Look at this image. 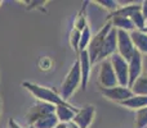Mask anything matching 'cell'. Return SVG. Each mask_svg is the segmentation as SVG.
<instances>
[{
    "mask_svg": "<svg viewBox=\"0 0 147 128\" xmlns=\"http://www.w3.org/2000/svg\"><path fill=\"white\" fill-rule=\"evenodd\" d=\"M22 87H25L31 95H34L38 101H41V103H47V104H52V105L57 106L61 105V104H65L66 101L59 96L58 92H56L52 88H48L45 86H40L38 83H32L28 82V81H25L22 83Z\"/></svg>",
    "mask_w": 147,
    "mask_h": 128,
    "instance_id": "1",
    "label": "cell"
},
{
    "mask_svg": "<svg viewBox=\"0 0 147 128\" xmlns=\"http://www.w3.org/2000/svg\"><path fill=\"white\" fill-rule=\"evenodd\" d=\"M81 85V74H80V65H79V60L76 59L71 65L70 70L67 72L66 77H65L63 82L59 88V96L63 99L65 101H67L70 97L75 94V91L78 90V87H80Z\"/></svg>",
    "mask_w": 147,
    "mask_h": 128,
    "instance_id": "2",
    "label": "cell"
},
{
    "mask_svg": "<svg viewBox=\"0 0 147 128\" xmlns=\"http://www.w3.org/2000/svg\"><path fill=\"white\" fill-rule=\"evenodd\" d=\"M111 27H112L111 22H110V21H106L103 27L92 37L90 44H89L88 49H86L92 65H94L96 63L99 62V56H101V51H102V48H103L105 38H106V35L109 33V31L111 30Z\"/></svg>",
    "mask_w": 147,
    "mask_h": 128,
    "instance_id": "3",
    "label": "cell"
},
{
    "mask_svg": "<svg viewBox=\"0 0 147 128\" xmlns=\"http://www.w3.org/2000/svg\"><path fill=\"white\" fill-rule=\"evenodd\" d=\"M110 62L114 68L115 76L117 80V85L124 86V87H129V67H128V62L125 60L123 56H120L117 53L110 56Z\"/></svg>",
    "mask_w": 147,
    "mask_h": 128,
    "instance_id": "4",
    "label": "cell"
},
{
    "mask_svg": "<svg viewBox=\"0 0 147 128\" xmlns=\"http://www.w3.org/2000/svg\"><path fill=\"white\" fill-rule=\"evenodd\" d=\"M98 81L102 88H109L117 86V80L115 76L114 68L111 65L110 59H105L99 63V72H98Z\"/></svg>",
    "mask_w": 147,
    "mask_h": 128,
    "instance_id": "5",
    "label": "cell"
},
{
    "mask_svg": "<svg viewBox=\"0 0 147 128\" xmlns=\"http://www.w3.org/2000/svg\"><path fill=\"white\" fill-rule=\"evenodd\" d=\"M117 54L120 56L129 60L132 55L136 53V48L133 45L132 37H130V32H125V31H117Z\"/></svg>",
    "mask_w": 147,
    "mask_h": 128,
    "instance_id": "6",
    "label": "cell"
},
{
    "mask_svg": "<svg viewBox=\"0 0 147 128\" xmlns=\"http://www.w3.org/2000/svg\"><path fill=\"white\" fill-rule=\"evenodd\" d=\"M56 106L52 104H47V103H41V101H36L32 106L30 108V110L27 111V123L28 126H34L38 119L43 118V117L48 115V114L54 113Z\"/></svg>",
    "mask_w": 147,
    "mask_h": 128,
    "instance_id": "7",
    "label": "cell"
},
{
    "mask_svg": "<svg viewBox=\"0 0 147 128\" xmlns=\"http://www.w3.org/2000/svg\"><path fill=\"white\" fill-rule=\"evenodd\" d=\"M101 94L102 96L110 101H115V103H123L130 96H133V92L129 87H124V86H115V87H109V88H102L101 87Z\"/></svg>",
    "mask_w": 147,
    "mask_h": 128,
    "instance_id": "8",
    "label": "cell"
},
{
    "mask_svg": "<svg viewBox=\"0 0 147 128\" xmlns=\"http://www.w3.org/2000/svg\"><path fill=\"white\" fill-rule=\"evenodd\" d=\"M117 51V30L115 27H111L109 33L106 35L103 42V48L101 51V56H99V62L109 59L111 55H114Z\"/></svg>",
    "mask_w": 147,
    "mask_h": 128,
    "instance_id": "9",
    "label": "cell"
},
{
    "mask_svg": "<svg viewBox=\"0 0 147 128\" xmlns=\"http://www.w3.org/2000/svg\"><path fill=\"white\" fill-rule=\"evenodd\" d=\"M94 117H96V108H94V105L88 104V105L79 109L72 122L78 124L79 128H89L90 124L93 123Z\"/></svg>",
    "mask_w": 147,
    "mask_h": 128,
    "instance_id": "10",
    "label": "cell"
},
{
    "mask_svg": "<svg viewBox=\"0 0 147 128\" xmlns=\"http://www.w3.org/2000/svg\"><path fill=\"white\" fill-rule=\"evenodd\" d=\"M78 60H79V65H80V74H81V85L80 87L83 90H86V86H88L89 78H90V69H92V63L90 59H89L88 51L84 50L80 51L78 54Z\"/></svg>",
    "mask_w": 147,
    "mask_h": 128,
    "instance_id": "11",
    "label": "cell"
},
{
    "mask_svg": "<svg viewBox=\"0 0 147 128\" xmlns=\"http://www.w3.org/2000/svg\"><path fill=\"white\" fill-rule=\"evenodd\" d=\"M128 67H129V87H130L136 82V80L143 74L142 54L136 50V53L132 55V58L128 60Z\"/></svg>",
    "mask_w": 147,
    "mask_h": 128,
    "instance_id": "12",
    "label": "cell"
},
{
    "mask_svg": "<svg viewBox=\"0 0 147 128\" xmlns=\"http://www.w3.org/2000/svg\"><path fill=\"white\" fill-rule=\"evenodd\" d=\"M79 111L78 108L72 106L71 104H69L66 101L65 104H61V105L56 106V110H54V114H56L57 119H58L59 123H70V122L74 121L76 113Z\"/></svg>",
    "mask_w": 147,
    "mask_h": 128,
    "instance_id": "13",
    "label": "cell"
},
{
    "mask_svg": "<svg viewBox=\"0 0 147 128\" xmlns=\"http://www.w3.org/2000/svg\"><path fill=\"white\" fill-rule=\"evenodd\" d=\"M130 37H132L136 50L138 53H141L142 55H147V33L145 31H138V30L132 31Z\"/></svg>",
    "mask_w": 147,
    "mask_h": 128,
    "instance_id": "14",
    "label": "cell"
},
{
    "mask_svg": "<svg viewBox=\"0 0 147 128\" xmlns=\"http://www.w3.org/2000/svg\"><path fill=\"white\" fill-rule=\"evenodd\" d=\"M107 21H110L112 27H115L117 31H125V32H132L134 31V26H133L130 18L127 17H120V15H109Z\"/></svg>",
    "mask_w": 147,
    "mask_h": 128,
    "instance_id": "15",
    "label": "cell"
},
{
    "mask_svg": "<svg viewBox=\"0 0 147 128\" xmlns=\"http://www.w3.org/2000/svg\"><path fill=\"white\" fill-rule=\"evenodd\" d=\"M121 106H125L127 109L130 110H140V109L147 108V96H141V95H133L125 101L120 103Z\"/></svg>",
    "mask_w": 147,
    "mask_h": 128,
    "instance_id": "16",
    "label": "cell"
},
{
    "mask_svg": "<svg viewBox=\"0 0 147 128\" xmlns=\"http://www.w3.org/2000/svg\"><path fill=\"white\" fill-rule=\"evenodd\" d=\"M141 10V4H136V3H130V4H127V5H120L117 8L116 12L111 13L110 15H120V17H127V18H130L134 13L140 12Z\"/></svg>",
    "mask_w": 147,
    "mask_h": 128,
    "instance_id": "17",
    "label": "cell"
},
{
    "mask_svg": "<svg viewBox=\"0 0 147 128\" xmlns=\"http://www.w3.org/2000/svg\"><path fill=\"white\" fill-rule=\"evenodd\" d=\"M133 95H141V96H147V76L142 74L140 78L136 80V82L130 86Z\"/></svg>",
    "mask_w": 147,
    "mask_h": 128,
    "instance_id": "18",
    "label": "cell"
},
{
    "mask_svg": "<svg viewBox=\"0 0 147 128\" xmlns=\"http://www.w3.org/2000/svg\"><path fill=\"white\" fill-rule=\"evenodd\" d=\"M58 119H57L56 114L52 113V114H48V115L43 117V118L38 119V121L34 123V127L35 128H54L58 124Z\"/></svg>",
    "mask_w": 147,
    "mask_h": 128,
    "instance_id": "19",
    "label": "cell"
},
{
    "mask_svg": "<svg viewBox=\"0 0 147 128\" xmlns=\"http://www.w3.org/2000/svg\"><path fill=\"white\" fill-rule=\"evenodd\" d=\"M92 37H93V36H92L90 28H89V26H88V27L84 28V31H81L80 44H79V53H80V51H84V50H86V49H88L89 44H90V41H92Z\"/></svg>",
    "mask_w": 147,
    "mask_h": 128,
    "instance_id": "20",
    "label": "cell"
},
{
    "mask_svg": "<svg viewBox=\"0 0 147 128\" xmlns=\"http://www.w3.org/2000/svg\"><path fill=\"white\" fill-rule=\"evenodd\" d=\"M134 124L136 128H147V108L136 111Z\"/></svg>",
    "mask_w": 147,
    "mask_h": 128,
    "instance_id": "21",
    "label": "cell"
},
{
    "mask_svg": "<svg viewBox=\"0 0 147 128\" xmlns=\"http://www.w3.org/2000/svg\"><path fill=\"white\" fill-rule=\"evenodd\" d=\"M130 21H132L134 28L136 30H138V31H143L146 28V26H147V22H146L145 18H143L141 10L140 12H137V13H134V14L130 17Z\"/></svg>",
    "mask_w": 147,
    "mask_h": 128,
    "instance_id": "22",
    "label": "cell"
},
{
    "mask_svg": "<svg viewBox=\"0 0 147 128\" xmlns=\"http://www.w3.org/2000/svg\"><path fill=\"white\" fill-rule=\"evenodd\" d=\"M80 36H81V32L75 28H72L71 32H70V44H71V48L76 53L79 54V44H80Z\"/></svg>",
    "mask_w": 147,
    "mask_h": 128,
    "instance_id": "23",
    "label": "cell"
},
{
    "mask_svg": "<svg viewBox=\"0 0 147 128\" xmlns=\"http://www.w3.org/2000/svg\"><path fill=\"white\" fill-rule=\"evenodd\" d=\"M97 4H99L102 8H105V9H107L109 12L114 13L117 10V8L120 7L119 5V1H116V0H97Z\"/></svg>",
    "mask_w": 147,
    "mask_h": 128,
    "instance_id": "24",
    "label": "cell"
},
{
    "mask_svg": "<svg viewBox=\"0 0 147 128\" xmlns=\"http://www.w3.org/2000/svg\"><path fill=\"white\" fill-rule=\"evenodd\" d=\"M88 27V22H86V15L85 13L84 14H79L78 18L75 19V23H74V28L78 31H84V28Z\"/></svg>",
    "mask_w": 147,
    "mask_h": 128,
    "instance_id": "25",
    "label": "cell"
},
{
    "mask_svg": "<svg viewBox=\"0 0 147 128\" xmlns=\"http://www.w3.org/2000/svg\"><path fill=\"white\" fill-rule=\"evenodd\" d=\"M141 13H142L143 18H145L147 22V0H143V1L141 3Z\"/></svg>",
    "mask_w": 147,
    "mask_h": 128,
    "instance_id": "26",
    "label": "cell"
},
{
    "mask_svg": "<svg viewBox=\"0 0 147 128\" xmlns=\"http://www.w3.org/2000/svg\"><path fill=\"white\" fill-rule=\"evenodd\" d=\"M8 128H22V127L20 126V123H18L16 119L10 118L9 121H8Z\"/></svg>",
    "mask_w": 147,
    "mask_h": 128,
    "instance_id": "27",
    "label": "cell"
},
{
    "mask_svg": "<svg viewBox=\"0 0 147 128\" xmlns=\"http://www.w3.org/2000/svg\"><path fill=\"white\" fill-rule=\"evenodd\" d=\"M142 65H143V74L147 76V55H142Z\"/></svg>",
    "mask_w": 147,
    "mask_h": 128,
    "instance_id": "28",
    "label": "cell"
},
{
    "mask_svg": "<svg viewBox=\"0 0 147 128\" xmlns=\"http://www.w3.org/2000/svg\"><path fill=\"white\" fill-rule=\"evenodd\" d=\"M66 128H79V126L76 123H74V122H70V123L66 124Z\"/></svg>",
    "mask_w": 147,
    "mask_h": 128,
    "instance_id": "29",
    "label": "cell"
},
{
    "mask_svg": "<svg viewBox=\"0 0 147 128\" xmlns=\"http://www.w3.org/2000/svg\"><path fill=\"white\" fill-rule=\"evenodd\" d=\"M54 128H66V123H58Z\"/></svg>",
    "mask_w": 147,
    "mask_h": 128,
    "instance_id": "30",
    "label": "cell"
},
{
    "mask_svg": "<svg viewBox=\"0 0 147 128\" xmlns=\"http://www.w3.org/2000/svg\"><path fill=\"white\" fill-rule=\"evenodd\" d=\"M0 114H1V97H0Z\"/></svg>",
    "mask_w": 147,
    "mask_h": 128,
    "instance_id": "31",
    "label": "cell"
},
{
    "mask_svg": "<svg viewBox=\"0 0 147 128\" xmlns=\"http://www.w3.org/2000/svg\"><path fill=\"white\" fill-rule=\"evenodd\" d=\"M26 128H35V127H34V126H27Z\"/></svg>",
    "mask_w": 147,
    "mask_h": 128,
    "instance_id": "32",
    "label": "cell"
},
{
    "mask_svg": "<svg viewBox=\"0 0 147 128\" xmlns=\"http://www.w3.org/2000/svg\"><path fill=\"white\" fill-rule=\"evenodd\" d=\"M143 31H145V32L147 33V26H146V28H145V30H143Z\"/></svg>",
    "mask_w": 147,
    "mask_h": 128,
    "instance_id": "33",
    "label": "cell"
},
{
    "mask_svg": "<svg viewBox=\"0 0 147 128\" xmlns=\"http://www.w3.org/2000/svg\"><path fill=\"white\" fill-rule=\"evenodd\" d=\"M3 4V1H1V0H0V5H1Z\"/></svg>",
    "mask_w": 147,
    "mask_h": 128,
    "instance_id": "34",
    "label": "cell"
}]
</instances>
